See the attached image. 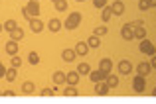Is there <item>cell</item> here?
<instances>
[{
  "label": "cell",
  "mask_w": 156,
  "mask_h": 104,
  "mask_svg": "<svg viewBox=\"0 0 156 104\" xmlns=\"http://www.w3.org/2000/svg\"><path fill=\"white\" fill-rule=\"evenodd\" d=\"M152 94H154V96H156V86H154V90H152Z\"/></svg>",
  "instance_id": "60d3db41"
},
{
  "label": "cell",
  "mask_w": 156,
  "mask_h": 104,
  "mask_svg": "<svg viewBox=\"0 0 156 104\" xmlns=\"http://www.w3.org/2000/svg\"><path fill=\"white\" fill-rule=\"evenodd\" d=\"M150 61H144V63H138V67H136V71H138V75H142V77H146V75L150 73Z\"/></svg>",
  "instance_id": "4fadbf2b"
},
{
  "label": "cell",
  "mask_w": 156,
  "mask_h": 104,
  "mask_svg": "<svg viewBox=\"0 0 156 104\" xmlns=\"http://www.w3.org/2000/svg\"><path fill=\"white\" fill-rule=\"evenodd\" d=\"M4 75H6V67H4V63L0 61V79H4Z\"/></svg>",
  "instance_id": "e575fe53"
},
{
  "label": "cell",
  "mask_w": 156,
  "mask_h": 104,
  "mask_svg": "<svg viewBox=\"0 0 156 104\" xmlns=\"http://www.w3.org/2000/svg\"><path fill=\"white\" fill-rule=\"evenodd\" d=\"M22 92H24V94H34V92H36V85H34L32 81H26V82L22 85Z\"/></svg>",
  "instance_id": "ac0fdd59"
},
{
  "label": "cell",
  "mask_w": 156,
  "mask_h": 104,
  "mask_svg": "<svg viewBox=\"0 0 156 104\" xmlns=\"http://www.w3.org/2000/svg\"><path fill=\"white\" fill-rule=\"evenodd\" d=\"M93 6L99 8V10H103V8L107 6V0H93Z\"/></svg>",
  "instance_id": "d6a6232c"
},
{
  "label": "cell",
  "mask_w": 156,
  "mask_h": 104,
  "mask_svg": "<svg viewBox=\"0 0 156 104\" xmlns=\"http://www.w3.org/2000/svg\"><path fill=\"white\" fill-rule=\"evenodd\" d=\"M53 2H55V0H53Z\"/></svg>",
  "instance_id": "f6af8a7d"
},
{
  "label": "cell",
  "mask_w": 156,
  "mask_h": 104,
  "mask_svg": "<svg viewBox=\"0 0 156 104\" xmlns=\"http://www.w3.org/2000/svg\"><path fill=\"white\" fill-rule=\"evenodd\" d=\"M61 26H63V24H61L57 18H51L50 22H48V30H50V32H59Z\"/></svg>",
  "instance_id": "e0dca14e"
},
{
  "label": "cell",
  "mask_w": 156,
  "mask_h": 104,
  "mask_svg": "<svg viewBox=\"0 0 156 104\" xmlns=\"http://www.w3.org/2000/svg\"><path fill=\"white\" fill-rule=\"evenodd\" d=\"M138 49H140V53H144V55H154L156 53V47L152 45V41H148V39H140Z\"/></svg>",
  "instance_id": "3957f363"
},
{
  "label": "cell",
  "mask_w": 156,
  "mask_h": 104,
  "mask_svg": "<svg viewBox=\"0 0 156 104\" xmlns=\"http://www.w3.org/2000/svg\"><path fill=\"white\" fill-rule=\"evenodd\" d=\"M99 69H101V71H105V73H111V71H113V61H111L109 57L101 59V61H99Z\"/></svg>",
  "instance_id": "8fae6325"
},
{
  "label": "cell",
  "mask_w": 156,
  "mask_h": 104,
  "mask_svg": "<svg viewBox=\"0 0 156 104\" xmlns=\"http://www.w3.org/2000/svg\"><path fill=\"white\" fill-rule=\"evenodd\" d=\"M144 89H146V79L142 77V75H136L134 81H133V90L140 94V92H144Z\"/></svg>",
  "instance_id": "7a4b0ae2"
},
{
  "label": "cell",
  "mask_w": 156,
  "mask_h": 104,
  "mask_svg": "<svg viewBox=\"0 0 156 104\" xmlns=\"http://www.w3.org/2000/svg\"><path fill=\"white\" fill-rule=\"evenodd\" d=\"M63 94H65V96H77L79 92H77V89H75V86H71V85H69V86H65V89H63Z\"/></svg>",
  "instance_id": "f546056e"
},
{
  "label": "cell",
  "mask_w": 156,
  "mask_h": 104,
  "mask_svg": "<svg viewBox=\"0 0 156 104\" xmlns=\"http://www.w3.org/2000/svg\"><path fill=\"white\" fill-rule=\"evenodd\" d=\"M16 75H18V69L10 67V69H6V75H4V79H6L8 82H14V81H16Z\"/></svg>",
  "instance_id": "ffe728a7"
},
{
  "label": "cell",
  "mask_w": 156,
  "mask_h": 104,
  "mask_svg": "<svg viewBox=\"0 0 156 104\" xmlns=\"http://www.w3.org/2000/svg\"><path fill=\"white\" fill-rule=\"evenodd\" d=\"M77 73H79V75H89V73H91V67H89L87 63H79V65H77Z\"/></svg>",
  "instance_id": "4316f807"
},
{
  "label": "cell",
  "mask_w": 156,
  "mask_h": 104,
  "mask_svg": "<svg viewBox=\"0 0 156 104\" xmlns=\"http://www.w3.org/2000/svg\"><path fill=\"white\" fill-rule=\"evenodd\" d=\"M75 2H83V0H75Z\"/></svg>",
  "instance_id": "7bdbcfd3"
},
{
  "label": "cell",
  "mask_w": 156,
  "mask_h": 104,
  "mask_svg": "<svg viewBox=\"0 0 156 104\" xmlns=\"http://www.w3.org/2000/svg\"><path fill=\"white\" fill-rule=\"evenodd\" d=\"M111 8H113V16H121L122 12H125V4H122L121 0H115Z\"/></svg>",
  "instance_id": "9a60e30c"
},
{
  "label": "cell",
  "mask_w": 156,
  "mask_h": 104,
  "mask_svg": "<svg viewBox=\"0 0 156 104\" xmlns=\"http://www.w3.org/2000/svg\"><path fill=\"white\" fill-rule=\"evenodd\" d=\"M38 2H40V0H38Z\"/></svg>",
  "instance_id": "bcb514c9"
},
{
  "label": "cell",
  "mask_w": 156,
  "mask_h": 104,
  "mask_svg": "<svg viewBox=\"0 0 156 104\" xmlns=\"http://www.w3.org/2000/svg\"><path fill=\"white\" fill-rule=\"evenodd\" d=\"M93 34L95 35H105V34H109V30H107V26H99V28H95V30H93Z\"/></svg>",
  "instance_id": "4dcf8cb0"
},
{
  "label": "cell",
  "mask_w": 156,
  "mask_h": 104,
  "mask_svg": "<svg viewBox=\"0 0 156 104\" xmlns=\"http://www.w3.org/2000/svg\"><path fill=\"white\" fill-rule=\"evenodd\" d=\"M75 49H63V51H61V59L65 61V63H71L73 59H75Z\"/></svg>",
  "instance_id": "30bf717a"
},
{
  "label": "cell",
  "mask_w": 156,
  "mask_h": 104,
  "mask_svg": "<svg viewBox=\"0 0 156 104\" xmlns=\"http://www.w3.org/2000/svg\"><path fill=\"white\" fill-rule=\"evenodd\" d=\"M10 65L14 69H20V65H22V59H20L18 55H12V61H10Z\"/></svg>",
  "instance_id": "1f68e13d"
},
{
  "label": "cell",
  "mask_w": 156,
  "mask_h": 104,
  "mask_svg": "<svg viewBox=\"0 0 156 104\" xmlns=\"http://www.w3.org/2000/svg\"><path fill=\"white\" fill-rule=\"evenodd\" d=\"M22 37H24V30H22L20 26L16 28V30H12V32H10V39H14V41H20Z\"/></svg>",
  "instance_id": "44dd1931"
},
{
  "label": "cell",
  "mask_w": 156,
  "mask_h": 104,
  "mask_svg": "<svg viewBox=\"0 0 156 104\" xmlns=\"http://www.w3.org/2000/svg\"><path fill=\"white\" fill-rule=\"evenodd\" d=\"M111 18H113V8H111V6H105L103 12H101V20H103V22H109Z\"/></svg>",
  "instance_id": "7402d4cb"
},
{
  "label": "cell",
  "mask_w": 156,
  "mask_h": 104,
  "mask_svg": "<svg viewBox=\"0 0 156 104\" xmlns=\"http://www.w3.org/2000/svg\"><path fill=\"white\" fill-rule=\"evenodd\" d=\"M53 82H55V85H63L65 82V73L63 71H55V73H53Z\"/></svg>",
  "instance_id": "603a6c76"
},
{
  "label": "cell",
  "mask_w": 156,
  "mask_h": 104,
  "mask_svg": "<svg viewBox=\"0 0 156 104\" xmlns=\"http://www.w3.org/2000/svg\"><path fill=\"white\" fill-rule=\"evenodd\" d=\"M107 75H109V73H105V71H101V69H97V71H91V73H89V81H91V82L105 81V79H107Z\"/></svg>",
  "instance_id": "8992f818"
},
{
  "label": "cell",
  "mask_w": 156,
  "mask_h": 104,
  "mask_svg": "<svg viewBox=\"0 0 156 104\" xmlns=\"http://www.w3.org/2000/svg\"><path fill=\"white\" fill-rule=\"evenodd\" d=\"M26 10H28V14H30L32 18H38L40 16V2L38 0H30V2L26 4Z\"/></svg>",
  "instance_id": "277c9868"
},
{
  "label": "cell",
  "mask_w": 156,
  "mask_h": 104,
  "mask_svg": "<svg viewBox=\"0 0 156 104\" xmlns=\"http://www.w3.org/2000/svg\"><path fill=\"white\" fill-rule=\"evenodd\" d=\"M87 45H89V47H93V49L101 47V37L93 34V35H91V37H89V39H87Z\"/></svg>",
  "instance_id": "d6986e66"
},
{
  "label": "cell",
  "mask_w": 156,
  "mask_h": 104,
  "mask_svg": "<svg viewBox=\"0 0 156 104\" xmlns=\"http://www.w3.org/2000/svg\"><path fill=\"white\" fill-rule=\"evenodd\" d=\"M121 35H122V39H126V41L134 39V28H133V24H125V26L121 28Z\"/></svg>",
  "instance_id": "5b68a950"
},
{
  "label": "cell",
  "mask_w": 156,
  "mask_h": 104,
  "mask_svg": "<svg viewBox=\"0 0 156 104\" xmlns=\"http://www.w3.org/2000/svg\"><path fill=\"white\" fill-rule=\"evenodd\" d=\"M22 16H24V18H26V20H28V22H30V20H32V16H30V14H28V10H26V6H24V8H22Z\"/></svg>",
  "instance_id": "d590c367"
},
{
  "label": "cell",
  "mask_w": 156,
  "mask_h": 104,
  "mask_svg": "<svg viewBox=\"0 0 156 104\" xmlns=\"http://www.w3.org/2000/svg\"><path fill=\"white\" fill-rule=\"evenodd\" d=\"M79 24H81V14H79V12H71V14L65 18L63 26H65V30H75Z\"/></svg>",
  "instance_id": "6da1fadb"
},
{
  "label": "cell",
  "mask_w": 156,
  "mask_h": 104,
  "mask_svg": "<svg viewBox=\"0 0 156 104\" xmlns=\"http://www.w3.org/2000/svg\"><path fill=\"white\" fill-rule=\"evenodd\" d=\"M146 2H148V6H150V8L156 6V0H146Z\"/></svg>",
  "instance_id": "ab89813d"
},
{
  "label": "cell",
  "mask_w": 156,
  "mask_h": 104,
  "mask_svg": "<svg viewBox=\"0 0 156 104\" xmlns=\"http://www.w3.org/2000/svg\"><path fill=\"white\" fill-rule=\"evenodd\" d=\"M79 77H81V75L77 73V71H69V73H65V82L71 85V86H75L77 82H79Z\"/></svg>",
  "instance_id": "52a82bcc"
},
{
  "label": "cell",
  "mask_w": 156,
  "mask_h": 104,
  "mask_svg": "<svg viewBox=\"0 0 156 104\" xmlns=\"http://www.w3.org/2000/svg\"><path fill=\"white\" fill-rule=\"evenodd\" d=\"M130 71H133V65H130L126 59L119 63V73H122V75H130Z\"/></svg>",
  "instance_id": "2e32d148"
},
{
  "label": "cell",
  "mask_w": 156,
  "mask_h": 104,
  "mask_svg": "<svg viewBox=\"0 0 156 104\" xmlns=\"http://www.w3.org/2000/svg\"><path fill=\"white\" fill-rule=\"evenodd\" d=\"M53 4H55L57 12H65V10H67V0H55Z\"/></svg>",
  "instance_id": "83f0119b"
},
{
  "label": "cell",
  "mask_w": 156,
  "mask_h": 104,
  "mask_svg": "<svg viewBox=\"0 0 156 104\" xmlns=\"http://www.w3.org/2000/svg\"><path fill=\"white\" fill-rule=\"evenodd\" d=\"M4 49H6V53H10V55H18V41H14V39H10V41H8V43H6V47H4Z\"/></svg>",
  "instance_id": "7c38bea8"
},
{
  "label": "cell",
  "mask_w": 156,
  "mask_h": 104,
  "mask_svg": "<svg viewBox=\"0 0 156 104\" xmlns=\"http://www.w3.org/2000/svg\"><path fill=\"white\" fill-rule=\"evenodd\" d=\"M30 30L34 32V34H40V32L44 30V22L40 18H32L30 20Z\"/></svg>",
  "instance_id": "ba28073f"
},
{
  "label": "cell",
  "mask_w": 156,
  "mask_h": 104,
  "mask_svg": "<svg viewBox=\"0 0 156 104\" xmlns=\"http://www.w3.org/2000/svg\"><path fill=\"white\" fill-rule=\"evenodd\" d=\"M105 82L109 85V89H115V86H119V79L115 77V75H111V73L107 75V81H105Z\"/></svg>",
  "instance_id": "cb8c5ba5"
},
{
  "label": "cell",
  "mask_w": 156,
  "mask_h": 104,
  "mask_svg": "<svg viewBox=\"0 0 156 104\" xmlns=\"http://www.w3.org/2000/svg\"><path fill=\"white\" fill-rule=\"evenodd\" d=\"M28 61H30V65L34 67V65L40 63V55H38L36 51H30V55H28Z\"/></svg>",
  "instance_id": "f1b7e54d"
},
{
  "label": "cell",
  "mask_w": 156,
  "mask_h": 104,
  "mask_svg": "<svg viewBox=\"0 0 156 104\" xmlns=\"http://www.w3.org/2000/svg\"><path fill=\"white\" fill-rule=\"evenodd\" d=\"M138 8H140V10L144 12V10H148L150 6H148V2H146V0H140V2H138Z\"/></svg>",
  "instance_id": "836d02e7"
},
{
  "label": "cell",
  "mask_w": 156,
  "mask_h": 104,
  "mask_svg": "<svg viewBox=\"0 0 156 104\" xmlns=\"http://www.w3.org/2000/svg\"><path fill=\"white\" fill-rule=\"evenodd\" d=\"M109 92V85H107L105 81H99L95 82V94H99V96H103V94Z\"/></svg>",
  "instance_id": "9c48e42d"
},
{
  "label": "cell",
  "mask_w": 156,
  "mask_h": 104,
  "mask_svg": "<svg viewBox=\"0 0 156 104\" xmlns=\"http://www.w3.org/2000/svg\"><path fill=\"white\" fill-rule=\"evenodd\" d=\"M2 30H4V28H2V24H0V32H2Z\"/></svg>",
  "instance_id": "b9f144b4"
},
{
  "label": "cell",
  "mask_w": 156,
  "mask_h": 104,
  "mask_svg": "<svg viewBox=\"0 0 156 104\" xmlns=\"http://www.w3.org/2000/svg\"><path fill=\"white\" fill-rule=\"evenodd\" d=\"M0 94H2V90H0Z\"/></svg>",
  "instance_id": "ee69618b"
},
{
  "label": "cell",
  "mask_w": 156,
  "mask_h": 104,
  "mask_svg": "<svg viewBox=\"0 0 156 104\" xmlns=\"http://www.w3.org/2000/svg\"><path fill=\"white\" fill-rule=\"evenodd\" d=\"M87 51H89V45L85 43V41H79V43L75 45V55H87Z\"/></svg>",
  "instance_id": "5bb4252c"
},
{
  "label": "cell",
  "mask_w": 156,
  "mask_h": 104,
  "mask_svg": "<svg viewBox=\"0 0 156 104\" xmlns=\"http://www.w3.org/2000/svg\"><path fill=\"white\" fill-rule=\"evenodd\" d=\"M2 94H4V96H14V94H16V92H14V90H4V92H2Z\"/></svg>",
  "instance_id": "74e56055"
},
{
  "label": "cell",
  "mask_w": 156,
  "mask_h": 104,
  "mask_svg": "<svg viewBox=\"0 0 156 104\" xmlns=\"http://www.w3.org/2000/svg\"><path fill=\"white\" fill-rule=\"evenodd\" d=\"M51 94H53L51 89H44V90H42V96H51Z\"/></svg>",
  "instance_id": "8d00e7d4"
},
{
  "label": "cell",
  "mask_w": 156,
  "mask_h": 104,
  "mask_svg": "<svg viewBox=\"0 0 156 104\" xmlns=\"http://www.w3.org/2000/svg\"><path fill=\"white\" fill-rule=\"evenodd\" d=\"M2 28L6 32H12V30H16V28H18V24H16V20H6V22L2 24Z\"/></svg>",
  "instance_id": "d4e9b609"
},
{
  "label": "cell",
  "mask_w": 156,
  "mask_h": 104,
  "mask_svg": "<svg viewBox=\"0 0 156 104\" xmlns=\"http://www.w3.org/2000/svg\"><path fill=\"white\" fill-rule=\"evenodd\" d=\"M144 35H146V28L144 26H136V28H134V37L144 39Z\"/></svg>",
  "instance_id": "484cf974"
},
{
  "label": "cell",
  "mask_w": 156,
  "mask_h": 104,
  "mask_svg": "<svg viewBox=\"0 0 156 104\" xmlns=\"http://www.w3.org/2000/svg\"><path fill=\"white\" fill-rule=\"evenodd\" d=\"M150 67H152V69H156V53L152 55V61H150Z\"/></svg>",
  "instance_id": "f35d334b"
}]
</instances>
